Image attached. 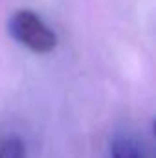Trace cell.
<instances>
[{"instance_id":"cell-1","label":"cell","mask_w":156,"mask_h":158,"mask_svg":"<svg viewBox=\"0 0 156 158\" xmlns=\"http://www.w3.org/2000/svg\"><path fill=\"white\" fill-rule=\"evenodd\" d=\"M9 33L18 44L33 53H50L57 46L55 31L40 19L35 11L20 9L9 20Z\"/></svg>"},{"instance_id":"cell-2","label":"cell","mask_w":156,"mask_h":158,"mask_svg":"<svg viewBox=\"0 0 156 158\" xmlns=\"http://www.w3.org/2000/svg\"><path fill=\"white\" fill-rule=\"evenodd\" d=\"M110 158H145V155L136 138L119 134L110 143Z\"/></svg>"},{"instance_id":"cell-3","label":"cell","mask_w":156,"mask_h":158,"mask_svg":"<svg viewBox=\"0 0 156 158\" xmlns=\"http://www.w3.org/2000/svg\"><path fill=\"white\" fill-rule=\"evenodd\" d=\"M0 158H26V147L20 138L7 136L0 142Z\"/></svg>"}]
</instances>
